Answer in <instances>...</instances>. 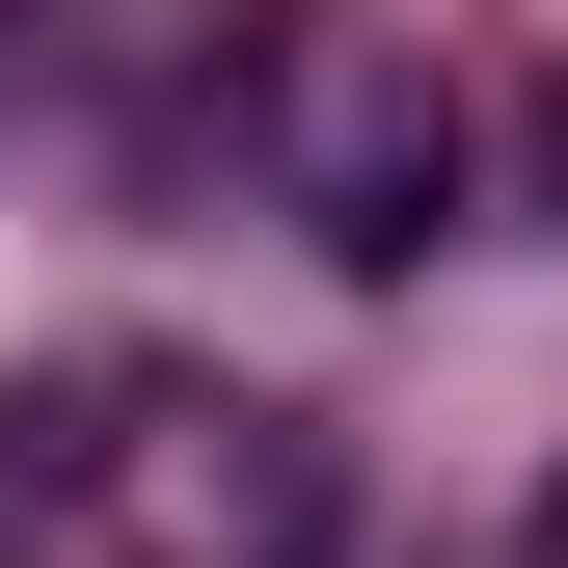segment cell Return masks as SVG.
Masks as SVG:
<instances>
[{
    "label": "cell",
    "instance_id": "cell-1",
    "mask_svg": "<svg viewBox=\"0 0 568 568\" xmlns=\"http://www.w3.org/2000/svg\"><path fill=\"white\" fill-rule=\"evenodd\" d=\"M28 487L82 515V568H325L352 541V434L271 379H190V352H82L28 406Z\"/></svg>",
    "mask_w": 568,
    "mask_h": 568
},
{
    "label": "cell",
    "instance_id": "cell-2",
    "mask_svg": "<svg viewBox=\"0 0 568 568\" xmlns=\"http://www.w3.org/2000/svg\"><path fill=\"white\" fill-rule=\"evenodd\" d=\"M217 109H244V190H271L325 271H434V244L487 217V82L406 28V0H271Z\"/></svg>",
    "mask_w": 568,
    "mask_h": 568
},
{
    "label": "cell",
    "instance_id": "cell-3",
    "mask_svg": "<svg viewBox=\"0 0 568 568\" xmlns=\"http://www.w3.org/2000/svg\"><path fill=\"white\" fill-rule=\"evenodd\" d=\"M515 568H568V487H541V541H515Z\"/></svg>",
    "mask_w": 568,
    "mask_h": 568
}]
</instances>
